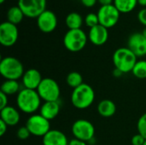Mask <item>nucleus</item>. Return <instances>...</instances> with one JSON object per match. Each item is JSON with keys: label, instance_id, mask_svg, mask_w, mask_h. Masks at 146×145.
<instances>
[{"label": "nucleus", "instance_id": "obj_4", "mask_svg": "<svg viewBox=\"0 0 146 145\" xmlns=\"http://www.w3.org/2000/svg\"><path fill=\"white\" fill-rule=\"evenodd\" d=\"M24 67L20 60L13 56L2 58L0 62V73L5 79L18 80L24 74Z\"/></svg>", "mask_w": 146, "mask_h": 145}, {"label": "nucleus", "instance_id": "obj_9", "mask_svg": "<svg viewBox=\"0 0 146 145\" xmlns=\"http://www.w3.org/2000/svg\"><path fill=\"white\" fill-rule=\"evenodd\" d=\"M97 14L98 16L99 24L109 29L117 24L120 19L121 12L113 3L101 6Z\"/></svg>", "mask_w": 146, "mask_h": 145}, {"label": "nucleus", "instance_id": "obj_6", "mask_svg": "<svg viewBox=\"0 0 146 145\" xmlns=\"http://www.w3.org/2000/svg\"><path fill=\"white\" fill-rule=\"evenodd\" d=\"M36 91L44 102L58 101L61 96V89L58 83L51 78H44Z\"/></svg>", "mask_w": 146, "mask_h": 145}, {"label": "nucleus", "instance_id": "obj_29", "mask_svg": "<svg viewBox=\"0 0 146 145\" xmlns=\"http://www.w3.org/2000/svg\"><path fill=\"white\" fill-rule=\"evenodd\" d=\"M145 138L139 133L135 134L132 138V144L133 145H143L145 142Z\"/></svg>", "mask_w": 146, "mask_h": 145}, {"label": "nucleus", "instance_id": "obj_34", "mask_svg": "<svg viewBox=\"0 0 146 145\" xmlns=\"http://www.w3.org/2000/svg\"><path fill=\"white\" fill-rule=\"evenodd\" d=\"M68 145H87V143L85 142V141H82L80 139H78V138H73L69 141Z\"/></svg>", "mask_w": 146, "mask_h": 145}, {"label": "nucleus", "instance_id": "obj_3", "mask_svg": "<svg viewBox=\"0 0 146 145\" xmlns=\"http://www.w3.org/2000/svg\"><path fill=\"white\" fill-rule=\"evenodd\" d=\"M137 58V56L128 47H121L114 52L113 63L115 68L121 70L123 73H127L133 71L138 62Z\"/></svg>", "mask_w": 146, "mask_h": 145}, {"label": "nucleus", "instance_id": "obj_12", "mask_svg": "<svg viewBox=\"0 0 146 145\" xmlns=\"http://www.w3.org/2000/svg\"><path fill=\"white\" fill-rule=\"evenodd\" d=\"M37 25L41 32L50 33L57 26V17L53 11L45 9L37 17Z\"/></svg>", "mask_w": 146, "mask_h": 145}, {"label": "nucleus", "instance_id": "obj_35", "mask_svg": "<svg viewBox=\"0 0 146 145\" xmlns=\"http://www.w3.org/2000/svg\"><path fill=\"white\" fill-rule=\"evenodd\" d=\"M98 2L101 4V6L104 5H110L114 3V0H98Z\"/></svg>", "mask_w": 146, "mask_h": 145}, {"label": "nucleus", "instance_id": "obj_10", "mask_svg": "<svg viewBox=\"0 0 146 145\" xmlns=\"http://www.w3.org/2000/svg\"><path fill=\"white\" fill-rule=\"evenodd\" d=\"M46 0H18V6L25 16L37 18L46 9Z\"/></svg>", "mask_w": 146, "mask_h": 145}, {"label": "nucleus", "instance_id": "obj_39", "mask_svg": "<svg viewBox=\"0 0 146 145\" xmlns=\"http://www.w3.org/2000/svg\"><path fill=\"white\" fill-rule=\"evenodd\" d=\"M4 1H5V0H0V3H3Z\"/></svg>", "mask_w": 146, "mask_h": 145}, {"label": "nucleus", "instance_id": "obj_11", "mask_svg": "<svg viewBox=\"0 0 146 145\" xmlns=\"http://www.w3.org/2000/svg\"><path fill=\"white\" fill-rule=\"evenodd\" d=\"M19 36V32L16 25L9 21H4L0 25V44L4 47L13 46Z\"/></svg>", "mask_w": 146, "mask_h": 145}, {"label": "nucleus", "instance_id": "obj_32", "mask_svg": "<svg viewBox=\"0 0 146 145\" xmlns=\"http://www.w3.org/2000/svg\"><path fill=\"white\" fill-rule=\"evenodd\" d=\"M7 130H8V126L6 123H4L3 121L0 120V136L3 137L6 132H7Z\"/></svg>", "mask_w": 146, "mask_h": 145}, {"label": "nucleus", "instance_id": "obj_26", "mask_svg": "<svg viewBox=\"0 0 146 145\" xmlns=\"http://www.w3.org/2000/svg\"><path fill=\"white\" fill-rule=\"evenodd\" d=\"M84 22L90 28L98 25L99 24V20H98V14H95V13H89V14H87L86 15L85 19H84Z\"/></svg>", "mask_w": 146, "mask_h": 145}, {"label": "nucleus", "instance_id": "obj_27", "mask_svg": "<svg viewBox=\"0 0 146 145\" xmlns=\"http://www.w3.org/2000/svg\"><path fill=\"white\" fill-rule=\"evenodd\" d=\"M137 128L139 133L141 134L146 139V113L139 117L137 124Z\"/></svg>", "mask_w": 146, "mask_h": 145}, {"label": "nucleus", "instance_id": "obj_16", "mask_svg": "<svg viewBox=\"0 0 146 145\" xmlns=\"http://www.w3.org/2000/svg\"><path fill=\"white\" fill-rule=\"evenodd\" d=\"M43 145H68L67 136L60 130H50L42 138Z\"/></svg>", "mask_w": 146, "mask_h": 145}, {"label": "nucleus", "instance_id": "obj_38", "mask_svg": "<svg viewBox=\"0 0 146 145\" xmlns=\"http://www.w3.org/2000/svg\"><path fill=\"white\" fill-rule=\"evenodd\" d=\"M142 33H143V35H144V36L146 38V26H145V28H144V30H143Z\"/></svg>", "mask_w": 146, "mask_h": 145}, {"label": "nucleus", "instance_id": "obj_24", "mask_svg": "<svg viewBox=\"0 0 146 145\" xmlns=\"http://www.w3.org/2000/svg\"><path fill=\"white\" fill-rule=\"evenodd\" d=\"M66 82L68 86L75 89L83 84V77L78 72H71L67 75Z\"/></svg>", "mask_w": 146, "mask_h": 145}, {"label": "nucleus", "instance_id": "obj_8", "mask_svg": "<svg viewBox=\"0 0 146 145\" xmlns=\"http://www.w3.org/2000/svg\"><path fill=\"white\" fill-rule=\"evenodd\" d=\"M72 133L75 138L85 142H91L95 137V127L93 124L85 119L75 121L71 128Z\"/></svg>", "mask_w": 146, "mask_h": 145}, {"label": "nucleus", "instance_id": "obj_37", "mask_svg": "<svg viewBox=\"0 0 146 145\" xmlns=\"http://www.w3.org/2000/svg\"><path fill=\"white\" fill-rule=\"evenodd\" d=\"M138 4L144 8H146V0H138Z\"/></svg>", "mask_w": 146, "mask_h": 145}, {"label": "nucleus", "instance_id": "obj_17", "mask_svg": "<svg viewBox=\"0 0 146 145\" xmlns=\"http://www.w3.org/2000/svg\"><path fill=\"white\" fill-rule=\"evenodd\" d=\"M0 120L6 123L8 126H14L20 122L21 115L17 109L12 106H7L0 109Z\"/></svg>", "mask_w": 146, "mask_h": 145}, {"label": "nucleus", "instance_id": "obj_36", "mask_svg": "<svg viewBox=\"0 0 146 145\" xmlns=\"http://www.w3.org/2000/svg\"><path fill=\"white\" fill-rule=\"evenodd\" d=\"M123 74H124V73H123L121 70H119V69H117V68H115V69L113 70V76H115V77H116V78H120V77H121Z\"/></svg>", "mask_w": 146, "mask_h": 145}, {"label": "nucleus", "instance_id": "obj_13", "mask_svg": "<svg viewBox=\"0 0 146 145\" xmlns=\"http://www.w3.org/2000/svg\"><path fill=\"white\" fill-rule=\"evenodd\" d=\"M127 47L137 56V57L146 56V38L142 32L133 33L128 38Z\"/></svg>", "mask_w": 146, "mask_h": 145}, {"label": "nucleus", "instance_id": "obj_19", "mask_svg": "<svg viewBox=\"0 0 146 145\" xmlns=\"http://www.w3.org/2000/svg\"><path fill=\"white\" fill-rule=\"evenodd\" d=\"M98 112L102 117H112L116 112V105L113 101L110 99L102 100L98 105Z\"/></svg>", "mask_w": 146, "mask_h": 145}, {"label": "nucleus", "instance_id": "obj_40", "mask_svg": "<svg viewBox=\"0 0 146 145\" xmlns=\"http://www.w3.org/2000/svg\"><path fill=\"white\" fill-rule=\"evenodd\" d=\"M143 145H146V140H145V144H144Z\"/></svg>", "mask_w": 146, "mask_h": 145}, {"label": "nucleus", "instance_id": "obj_7", "mask_svg": "<svg viewBox=\"0 0 146 145\" xmlns=\"http://www.w3.org/2000/svg\"><path fill=\"white\" fill-rule=\"evenodd\" d=\"M26 126L29 130L31 135L35 137H44L50 129V121L43 117L40 114L32 115L26 122Z\"/></svg>", "mask_w": 146, "mask_h": 145}, {"label": "nucleus", "instance_id": "obj_20", "mask_svg": "<svg viewBox=\"0 0 146 145\" xmlns=\"http://www.w3.org/2000/svg\"><path fill=\"white\" fill-rule=\"evenodd\" d=\"M84 20L82 16L77 12H71L69 13L65 19L66 26H68V30L73 29H81L83 25Z\"/></svg>", "mask_w": 146, "mask_h": 145}, {"label": "nucleus", "instance_id": "obj_30", "mask_svg": "<svg viewBox=\"0 0 146 145\" xmlns=\"http://www.w3.org/2000/svg\"><path fill=\"white\" fill-rule=\"evenodd\" d=\"M138 19L141 24L146 26V8H143L138 13Z\"/></svg>", "mask_w": 146, "mask_h": 145}, {"label": "nucleus", "instance_id": "obj_2", "mask_svg": "<svg viewBox=\"0 0 146 145\" xmlns=\"http://www.w3.org/2000/svg\"><path fill=\"white\" fill-rule=\"evenodd\" d=\"M94 100L95 91L91 85L86 83L74 89L71 94V103L78 109H88L92 105Z\"/></svg>", "mask_w": 146, "mask_h": 145}, {"label": "nucleus", "instance_id": "obj_22", "mask_svg": "<svg viewBox=\"0 0 146 145\" xmlns=\"http://www.w3.org/2000/svg\"><path fill=\"white\" fill-rule=\"evenodd\" d=\"M24 16H25V15H24L23 11L21 9V8L18 5L12 6L11 8L9 9V10L7 12L8 21H9L10 23H13L15 25L21 23L22 21Z\"/></svg>", "mask_w": 146, "mask_h": 145}, {"label": "nucleus", "instance_id": "obj_33", "mask_svg": "<svg viewBox=\"0 0 146 145\" xmlns=\"http://www.w3.org/2000/svg\"><path fill=\"white\" fill-rule=\"evenodd\" d=\"M80 1H81L82 4L87 8L93 7L96 4V3L98 2V0H80Z\"/></svg>", "mask_w": 146, "mask_h": 145}, {"label": "nucleus", "instance_id": "obj_5", "mask_svg": "<svg viewBox=\"0 0 146 145\" xmlns=\"http://www.w3.org/2000/svg\"><path fill=\"white\" fill-rule=\"evenodd\" d=\"M88 37L82 29L68 30L63 38L65 48L71 52H79L86 45Z\"/></svg>", "mask_w": 146, "mask_h": 145}, {"label": "nucleus", "instance_id": "obj_31", "mask_svg": "<svg viewBox=\"0 0 146 145\" xmlns=\"http://www.w3.org/2000/svg\"><path fill=\"white\" fill-rule=\"evenodd\" d=\"M8 103H9L8 96L0 91V109H3L5 107L9 106Z\"/></svg>", "mask_w": 146, "mask_h": 145}, {"label": "nucleus", "instance_id": "obj_25", "mask_svg": "<svg viewBox=\"0 0 146 145\" xmlns=\"http://www.w3.org/2000/svg\"><path fill=\"white\" fill-rule=\"evenodd\" d=\"M132 73L138 79H146V60H139L136 62Z\"/></svg>", "mask_w": 146, "mask_h": 145}, {"label": "nucleus", "instance_id": "obj_23", "mask_svg": "<svg viewBox=\"0 0 146 145\" xmlns=\"http://www.w3.org/2000/svg\"><path fill=\"white\" fill-rule=\"evenodd\" d=\"M138 4V0H114V5L123 14L132 12Z\"/></svg>", "mask_w": 146, "mask_h": 145}, {"label": "nucleus", "instance_id": "obj_1", "mask_svg": "<svg viewBox=\"0 0 146 145\" xmlns=\"http://www.w3.org/2000/svg\"><path fill=\"white\" fill-rule=\"evenodd\" d=\"M41 98L35 90L23 88L16 97V105L18 109L27 115H34L41 107Z\"/></svg>", "mask_w": 146, "mask_h": 145}, {"label": "nucleus", "instance_id": "obj_14", "mask_svg": "<svg viewBox=\"0 0 146 145\" xmlns=\"http://www.w3.org/2000/svg\"><path fill=\"white\" fill-rule=\"evenodd\" d=\"M43 77L41 73L35 68H29L25 71L21 81L24 88L30 89V90H37L39 86L41 81L43 80Z\"/></svg>", "mask_w": 146, "mask_h": 145}, {"label": "nucleus", "instance_id": "obj_21", "mask_svg": "<svg viewBox=\"0 0 146 145\" xmlns=\"http://www.w3.org/2000/svg\"><path fill=\"white\" fill-rule=\"evenodd\" d=\"M21 91V86L18 80L5 79L1 85V92L7 96H11L14 94H18Z\"/></svg>", "mask_w": 146, "mask_h": 145}, {"label": "nucleus", "instance_id": "obj_18", "mask_svg": "<svg viewBox=\"0 0 146 145\" xmlns=\"http://www.w3.org/2000/svg\"><path fill=\"white\" fill-rule=\"evenodd\" d=\"M61 105L58 101L56 102H44L42 103L40 109H39V114L47 119L48 121L54 120L60 112Z\"/></svg>", "mask_w": 146, "mask_h": 145}, {"label": "nucleus", "instance_id": "obj_28", "mask_svg": "<svg viewBox=\"0 0 146 145\" xmlns=\"http://www.w3.org/2000/svg\"><path fill=\"white\" fill-rule=\"evenodd\" d=\"M16 136L21 140H26V139H27L31 136V133H30L29 130L27 129V127L26 126H24L20 127L17 130Z\"/></svg>", "mask_w": 146, "mask_h": 145}, {"label": "nucleus", "instance_id": "obj_15", "mask_svg": "<svg viewBox=\"0 0 146 145\" xmlns=\"http://www.w3.org/2000/svg\"><path fill=\"white\" fill-rule=\"evenodd\" d=\"M88 38L92 44L97 46L104 44L109 38L108 28L98 24L92 28H90Z\"/></svg>", "mask_w": 146, "mask_h": 145}]
</instances>
